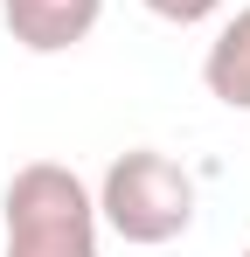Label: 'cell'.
Wrapping results in <instances>:
<instances>
[{
    "mask_svg": "<svg viewBox=\"0 0 250 257\" xmlns=\"http://www.w3.org/2000/svg\"><path fill=\"white\" fill-rule=\"evenodd\" d=\"M97 215H104L111 236L139 243V250H160L174 236H188V222H195V174L167 153H153V146H132L97 181Z\"/></svg>",
    "mask_w": 250,
    "mask_h": 257,
    "instance_id": "cell-2",
    "label": "cell"
},
{
    "mask_svg": "<svg viewBox=\"0 0 250 257\" xmlns=\"http://www.w3.org/2000/svg\"><path fill=\"white\" fill-rule=\"evenodd\" d=\"M243 257H250V250H243Z\"/></svg>",
    "mask_w": 250,
    "mask_h": 257,
    "instance_id": "cell-6",
    "label": "cell"
},
{
    "mask_svg": "<svg viewBox=\"0 0 250 257\" xmlns=\"http://www.w3.org/2000/svg\"><path fill=\"white\" fill-rule=\"evenodd\" d=\"M202 84L215 104H229V111H250V7H236L222 28H215V42L202 56Z\"/></svg>",
    "mask_w": 250,
    "mask_h": 257,
    "instance_id": "cell-4",
    "label": "cell"
},
{
    "mask_svg": "<svg viewBox=\"0 0 250 257\" xmlns=\"http://www.w3.org/2000/svg\"><path fill=\"white\" fill-rule=\"evenodd\" d=\"M0 215H7L0 257H97V222H104L97 195L63 160L14 167L7 195H0Z\"/></svg>",
    "mask_w": 250,
    "mask_h": 257,
    "instance_id": "cell-1",
    "label": "cell"
},
{
    "mask_svg": "<svg viewBox=\"0 0 250 257\" xmlns=\"http://www.w3.org/2000/svg\"><path fill=\"white\" fill-rule=\"evenodd\" d=\"M0 21L28 56H63L90 42V28L104 21V0H0Z\"/></svg>",
    "mask_w": 250,
    "mask_h": 257,
    "instance_id": "cell-3",
    "label": "cell"
},
{
    "mask_svg": "<svg viewBox=\"0 0 250 257\" xmlns=\"http://www.w3.org/2000/svg\"><path fill=\"white\" fill-rule=\"evenodd\" d=\"M146 14H160V21H174V28H195V21H208V14H222V0H146Z\"/></svg>",
    "mask_w": 250,
    "mask_h": 257,
    "instance_id": "cell-5",
    "label": "cell"
}]
</instances>
